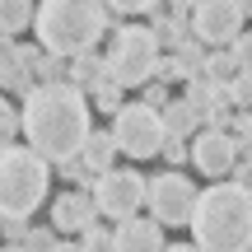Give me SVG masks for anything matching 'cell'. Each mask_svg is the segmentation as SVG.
Masks as SVG:
<instances>
[{
	"label": "cell",
	"mask_w": 252,
	"mask_h": 252,
	"mask_svg": "<svg viewBox=\"0 0 252 252\" xmlns=\"http://www.w3.org/2000/svg\"><path fill=\"white\" fill-rule=\"evenodd\" d=\"M56 243H61V234L47 224V229H28L19 248H24V252H56Z\"/></svg>",
	"instance_id": "cell-21"
},
{
	"label": "cell",
	"mask_w": 252,
	"mask_h": 252,
	"mask_svg": "<svg viewBox=\"0 0 252 252\" xmlns=\"http://www.w3.org/2000/svg\"><path fill=\"white\" fill-rule=\"evenodd\" d=\"M187 159L206 178H224V173H234L238 159H248V145L234 140L229 131H220V126H206V131H196L187 140Z\"/></svg>",
	"instance_id": "cell-10"
},
{
	"label": "cell",
	"mask_w": 252,
	"mask_h": 252,
	"mask_svg": "<svg viewBox=\"0 0 252 252\" xmlns=\"http://www.w3.org/2000/svg\"><path fill=\"white\" fill-rule=\"evenodd\" d=\"M33 28H37V47L47 56H84L98 47L103 28H108V5L103 0H42L33 9Z\"/></svg>",
	"instance_id": "cell-3"
},
{
	"label": "cell",
	"mask_w": 252,
	"mask_h": 252,
	"mask_svg": "<svg viewBox=\"0 0 252 252\" xmlns=\"http://www.w3.org/2000/svg\"><path fill=\"white\" fill-rule=\"evenodd\" d=\"M89 98L98 103L103 112H117V108H122V84H112V80H103L98 89H89Z\"/></svg>",
	"instance_id": "cell-23"
},
{
	"label": "cell",
	"mask_w": 252,
	"mask_h": 252,
	"mask_svg": "<svg viewBox=\"0 0 252 252\" xmlns=\"http://www.w3.org/2000/svg\"><path fill=\"white\" fill-rule=\"evenodd\" d=\"M108 80V65H103V56L84 52V56H70V65H65V84H75V89H98V84Z\"/></svg>",
	"instance_id": "cell-15"
},
{
	"label": "cell",
	"mask_w": 252,
	"mask_h": 252,
	"mask_svg": "<svg viewBox=\"0 0 252 252\" xmlns=\"http://www.w3.org/2000/svg\"><path fill=\"white\" fill-rule=\"evenodd\" d=\"M201 252H248L252 243V196L243 182H220L196 191V206L187 215Z\"/></svg>",
	"instance_id": "cell-2"
},
{
	"label": "cell",
	"mask_w": 252,
	"mask_h": 252,
	"mask_svg": "<svg viewBox=\"0 0 252 252\" xmlns=\"http://www.w3.org/2000/svg\"><path fill=\"white\" fill-rule=\"evenodd\" d=\"M201 75H206V80H215V84H229L238 75V65H234V56L229 52H215V56H206V61H201Z\"/></svg>",
	"instance_id": "cell-19"
},
{
	"label": "cell",
	"mask_w": 252,
	"mask_h": 252,
	"mask_svg": "<svg viewBox=\"0 0 252 252\" xmlns=\"http://www.w3.org/2000/svg\"><path fill=\"white\" fill-rule=\"evenodd\" d=\"M14 135H19V108L9 98H0V150L14 145Z\"/></svg>",
	"instance_id": "cell-22"
},
{
	"label": "cell",
	"mask_w": 252,
	"mask_h": 252,
	"mask_svg": "<svg viewBox=\"0 0 252 252\" xmlns=\"http://www.w3.org/2000/svg\"><path fill=\"white\" fill-rule=\"evenodd\" d=\"M80 252H112V234H103L98 224H89L80 234Z\"/></svg>",
	"instance_id": "cell-24"
},
{
	"label": "cell",
	"mask_w": 252,
	"mask_h": 252,
	"mask_svg": "<svg viewBox=\"0 0 252 252\" xmlns=\"http://www.w3.org/2000/svg\"><path fill=\"white\" fill-rule=\"evenodd\" d=\"M80 163L89 173H108L117 163V145H112V131H89L80 145Z\"/></svg>",
	"instance_id": "cell-14"
},
{
	"label": "cell",
	"mask_w": 252,
	"mask_h": 252,
	"mask_svg": "<svg viewBox=\"0 0 252 252\" xmlns=\"http://www.w3.org/2000/svg\"><path fill=\"white\" fill-rule=\"evenodd\" d=\"M163 252H201L196 243H163Z\"/></svg>",
	"instance_id": "cell-29"
},
{
	"label": "cell",
	"mask_w": 252,
	"mask_h": 252,
	"mask_svg": "<svg viewBox=\"0 0 252 252\" xmlns=\"http://www.w3.org/2000/svg\"><path fill=\"white\" fill-rule=\"evenodd\" d=\"M112 252H163V224L154 220H117V234H112Z\"/></svg>",
	"instance_id": "cell-12"
},
{
	"label": "cell",
	"mask_w": 252,
	"mask_h": 252,
	"mask_svg": "<svg viewBox=\"0 0 252 252\" xmlns=\"http://www.w3.org/2000/svg\"><path fill=\"white\" fill-rule=\"evenodd\" d=\"M89 224H98L94 196H84V191H61V196L52 201V229L56 234H84Z\"/></svg>",
	"instance_id": "cell-11"
},
{
	"label": "cell",
	"mask_w": 252,
	"mask_h": 252,
	"mask_svg": "<svg viewBox=\"0 0 252 252\" xmlns=\"http://www.w3.org/2000/svg\"><path fill=\"white\" fill-rule=\"evenodd\" d=\"M159 150H163V159H168L173 168H178V163H187V140H173V135H163Z\"/></svg>",
	"instance_id": "cell-26"
},
{
	"label": "cell",
	"mask_w": 252,
	"mask_h": 252,
	"mask_svg": "<svg viewBox=\"0 0 252 252\" xmlns=\"http://www.w3.org/2000/svg\"><path fill=\"white\" fill-rule=\"evenodd\" d=\"M0 84H5L9 94H28L33 89V70H28V61L24 56H19V47H14V56H5V61H0Z\"/></svg>",
	"instance_id": "cell-17"
},
{
	"label": "cell",
	"mask_w": 252,
	"mask_h": 252,
	"mask_svg": "<svg viewBox=\"0 0 252 252\" xmlns=\"http://www.w3.org/2000/svg\"><path fill=\"white\" fill-rule=\"evenodd\" d=\"M108 80L122 84V89H135V84H150L154 65H159V37L150 28H117V42H112L108 61Z\"/></svg>",
	"instance_id": "cell-5"
},
{
	"label": "cell",
	"mask_w": 252,
	"mask_h": 252,
	"mask_svg": "<svg viewBox=\"0 0 252 252\" xmlns=\"http://www.w3.org/2000/svg\"><path fill=\"white\" fill-rule=\"evenodd\" d=\"M145 201H150V220H154V224H163V229L187 224L191 206H196V182L182 178L178 168H173V173H159V178L145 182Z\"/></svg>",
	"instance_id": "cell-8"
},
{
	"label": "cell",
	"mask_w": 252,
	"mask_h": 252,
	"mask_svg": "<svg viewBox=\"0 0 252 252\" xmlns=\"http://www.w3.org/2000/svg\"><path fill=\"white\" fill-rule=\"evenodd\" d=\"M33 24V0H0V33H24Z\"/></svg>",
	"instance_id": "cell-18"
},
{
	"label": "cell",
	"mask_w": 252,
	"mask_h": 252,
	"mask_svg": "<svg viewBox=\"0 0 252 252\" xmlns=\"http://www.w3.org/2000/svg\"><path fill=\"white\" fill-rule=\"evenodd\" d=\"M103 5H112L117 14H150V9H159V0H103Z\"/></svg>",
	"instance_id": "cell-25"
},
{
	"label": "cell",
	"mask_w": 252,
	"mask_h": 252,
	"mask_svg": "<svg viewBox=\"0 0 252 252\" xmlns=\"http://www.w3.org/2000/svg\"><path fill=\"white\" fill-rule=\"evenodd\" d=\"M56 252H80V243H56Z\"/></svg>",
	"instance_id": "cell-31"
},
{
	"label": "cell",
	"mask_w": 252,
	"mask_h": 252,
	"mask_svg": "<svg viewBox=\"0 0 252 252\" xmlns=\"http://www.w3.org/2000/svg\"><path fill=\"white\" fill-rule=\"evenodd\" d=\"M145 103H150V108H163V103H168V94H163V84H154V89L145 94Z\"/></svg>",
	"instance_id": "cell-28"
},
{
	"label": "cell",
	"mask_w": 252,
	"mask_h": 252,
	"mask_svg": "<svg viewBox=\"0 0 252 252\" xmlns=\"http://www.w3.org/2000/svg\"><path fill=\"white\" fill-rule=\"evenodd\" d=\"M0 234L19 248V243H24V234H28V224H24V220H5V215H0Z\"/></svg>",
	"instance_id": "cell-27"
},
{
	"label": "cell",
	"mask_w": 252,
	"mask_h": 252,
	"mask_svg": "<svg viewBox=\"0 0 252 252\" xmlns=\"http://www.w3.org/2000/svg\"><path fill=\"white\" fill-rule=\"evenodd\" d=\"M196 122H201V112L191 108L187 98H173V103L159 108V126H163V135H173V140H191V135H196Z\"/></svg>",
	"instance_id": "cell-13"
},
{
	"label": "cell",
	"mask_w": 252,
	"mask_h": 252,
	"mask_svg": "<svg viewBox=\"0 0 252 252\" xmlns=\"http://www.w3.org/2000/svg\"><path fill=\"white\" fill-rule=\"evenodd\" d=\"M248 24V0H196L191 5V37L206 47H229Z\"/></svg>",
	"instance_id": "cell-9"
},
{
	"label": "cell",
	"mask_w": 252,
	"mask_h": 252,
	"mask_svg": "<svg viewBox=\"0 0 252 252\" xmlns=\"http://www.w3.org/2000/svg\"><path fill=\"white\" fill-rule=\"evenodd\" d=\"M52 187V163L33 154L28 145H5L0 150V215L5 220H28L47 201Z\"/></svg>",
	"instance_id": "cell-4"
},
{
	"label": "cell",
	"mask_w": 252,
	"mask_h": 252,
	"mask_svg": "<svg viewBox=\"0 0 252 252\" xmlns=\"http://www.w3.org/2000/svg\"><path fill=\"white\" fill-rule=\"evenodd\" d=\"M94 210L108 220H131L135 210L145 206V178L135 168H117L112 163L108 173H98V182H94Z\"/></svg>",
	"instance_id": "cell-7"
},
{
	"label": "cell",
	"mask_w": 252,
	"mask_h": 252,
	"mask_svg": "<svg viewBox=\"0 0 252 252\" xmlns=\"http://www.w3.org/2000/svg\"><path fill=\"white\" fill-rule=\"evenodd\" d=\"M19 131H24L28 150L42 154L47 163H65L80 154L89 126V94L75 89V84L56 80V84H33L24 94V108H19Z\"/></svg>",
	"instance_id": "cell-1"
},
{
	"label": "cell",
	"mask_w": 252,
	"mask_h": 252,
	"mask_svg": "<svg viewBox=\"0 0 252 252\" xmlns=\"http://www.w3.org/2000/svg\"><path fill=\"white\" fill-rule=\"evenodd\" d=\"M168 5H173V9H191L196 0H168Z\"/></svg>",
	"instance_id": "cell-30"
},
{
	"label": "cell",
	"mask_w": 252,
	"mask_h": 252,
	"mask_svg": "<svg viewBox=\"0 0 252 252\" xmlns=\"http://www.w3.org/2000/svg\"><path fill=\"white\" fill-rule=\"evenodd\" d=\"M112 145H117V154H131V159L159 154V145H163L159 108H150V103H122L112 112Z\"/></svg>",
	"instance_id": "cell-6"
},
{
	"label": "cell",
	"mask_w": 252,
	"mask_h": 252,
	"mask_svg": "<svg viewBox=\"0 0 252 252\" xmlns=\"http://www.w3.org/2000/svg\"><path fill=\"white\" fill-rule=\"evenodd\" d=\"M201 61H206V52H201V42H196V37H187V42L178 47V70H182V80H191V75H201Z\"/></svg>",
	"instance_id": "cell-20"
},
{
	"label": "cell",
	"mask_w": 252,
	"mask_h": 252,
	"mask_svg": "<svg viewBox=\"0 0 252 252\" xmlns=\"http://www.w3.org/2000/svg\"><path fill=\"white\" fill-rule=\"evenodd\" d=\"M182 14H187V9H173V14H159V9H154V28H150V33L159 37V47H182L191 37V28H187Z\"/></svg>",
	"instance_id": "cell-16"
}]
</instances>
